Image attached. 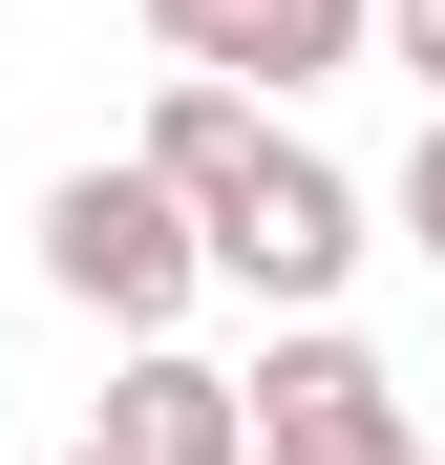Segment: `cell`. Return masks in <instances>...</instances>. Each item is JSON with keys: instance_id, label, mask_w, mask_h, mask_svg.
<instances>
[{"instance_id": "2", "label": "cell", "mask_w": 445, "mask_h": 465, "mask_svg": "<svg viewBox=\"0 0 445 465\" xmlns=\"http://www.w3.org/2000/svg\"><path fill=\"white\" fill-rule=\"evenodd\" d=\"M212 275H234V296H276V318H319V296L360 275V191H339L297 127H255L234 170H212Z\"/></svg>"}, {"instance_id": "5", "label": "cell", "mask_w": 445, "mask_h": 465, "mask_svg": "<svg viewBox=\"0 0 445 465\" xmlns=\"http://www.w3.org/2000/svg\"><path fill=\"white\" fill-rule=\"evenodd\" d=\"M106 444H127V465H255V381H212V360L148 339V360L106 381Z\"/></svg>"}, {"instance_id": "1", "label": "cell", "mask_w": 445, "mask_h": 465, "mask_svg": "<svg viewBox=\"0 0 445 465\" xmlns=\"http://www.w3.org/2000/svg\"><path fill=\"white\" fill-rule=\"evenodd\" d=\"M43 275L86 296V318L170 339V296L212 275V212H191L170 170H148V148H127V170H64V191H43Z\"/></svg>"}, {"instance_id": "4", "label": "cell", "mask_w": 445, "mask_h": 465, "mask_svg": "<svg viewBox=\"0 0 445 465\" xmlns=\"http://www.w3.org/2000/svg\"><path fill=\"white\" fill-rule=\"evenodd\" d=\"M148 43H170V64H212V85H339V64L360 43H382V0H148Z\"/></svg>"}, {"instance_id": "3", "label": "cell", "mask_w": 445, "mask_h": 465, "mask_svg": "<svg viewBox=\"0 0 445 465\" xmlns=\"http://www.w3.org/2000/svg\"><path fill=\"white\" fill-rule=\"evenodd\" d=\"M255 465H424V444H403V381L360 360L339 318H297V339L255 360Z\"/></svg>"}, {"instance_id": "8", "label": "cell", "mask_w": 445, "mask_h": 465, "mask_svg": "<svg viewBox=\"0 0 445 465\" xmlns=\"http://www.w3.org/2000/svg\"><path fill=\"white\" fill-rule=\"evenodd\" d=\"M64 465H127V444H64Z\"/></svg>"}, {"instance_id": "6", "label": "cell", "mask_w": 445, "mask_h": 465, "mask_svg": "<svg viewBox=\"0 0 445 465\" xmlns=\"http://www.w3.org/2000/svg\"><path fill=\"white\" fill-rule=\"evenodd\" d=\"M403 254L445 275V106H424V148H403Z\"/></svg>"}, {"instance_id": "7", "label": "cell", "mask_w": 445, "mask_h": 465, "mask_svg": "<svg viewBox=\"0 0 445 465\" xmlns=\"http://www.w3.org/2000/svg\"><path fill=\"white\" fill-rule=\"evenodd\" d=\"M382 43H403V64H424V85H445V0H382Z\"/></svg>"}]
</instances>
